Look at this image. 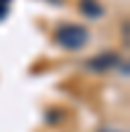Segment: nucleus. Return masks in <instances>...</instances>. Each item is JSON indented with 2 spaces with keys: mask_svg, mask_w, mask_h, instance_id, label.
<instances>
[{
  "mask_svg": "<svg viewBox=\"0 0 130 132\" xmlns=\"http://www.w3.org/2000/svg\"><path fill=\"white\" fill-rule=\"evenodd\" d=\"M88 38H90L88 28L78 26V24H66V26H62L57 31V43L64 50H80V47H85Z\"/></svg>",
  "mask_w": 130,
  "mask_h": 132,
  "instance_id": "obj_1",
  "label": "nucleus"
},
{
  "mask_svg": "<svg viewBox=\"0 0 130 132\" xmlns=\"http://www.w3.org/2000/svg\"><path fill=\"white\" fill-rule=\"evenodd\" d=\"M118 64V57L113 54V52H106V54H97V57H92V59H88V69H92V71H97V73H104V71H109V69H113V66Z\"/></svg>",
  "mask_w": 130,
  "mask_h": 132,
  "instance_id": "obj_2",
  "label": "nucleus"
},
{
  "mask_svg": "<svg viewBox=\"0 0 130 132\" xmlns=\"http://www.w3.org/2000/svg\"><path fill=\"white\" fill-rule=\"evenodd\" d=\"M80 12H83L88 19H97V16L104 14L102 5L97 3V0H80Z\"/></svg>",
  "mask_w": 130,
  "mask_h": 132,
  "instance_id": "obj_3",
  "label": "nucleus"
},
{
  "mask_svg": "<svg viewBox=\"0 0 130 132\" xmlns=\"http://www.w3.org/2000/svg\"><path fill=\"white\" fill-rule=\"evenodd\" d=\"M5 7H10V0H0V19L5 16Z\"/></svg>",
  "mask_w": 130,
  "mask_h": 132,
  "instance_id": "obj_4",
  "label": "nucleus"
},
{
  "mask_svg": "<svg viewBox=\"0 0 130 132\" xmlns=\"http://www.w3.org/2000/svg\"><path fill=\"white\" fill-rule=\"evenodd\" d=\"M100 132H118V130H111V127H104V130H100Z\"/></svg>",
  "mask_w": 130,
  "mask_h": 132,
  "instance_id": "obj_5",
  "label": "nucleus"
}]
</instances>
